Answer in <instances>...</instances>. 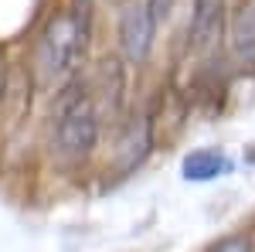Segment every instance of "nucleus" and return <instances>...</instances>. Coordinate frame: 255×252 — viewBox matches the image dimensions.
Segmentation results:
<instances>
[{
	"label": "nucleus",
	"instance_id": "nucleus-3",
	"mask_svg": "<svg viewBox=\"0 0 255 252\" xmlns=\"http://www.w3.org/2000/svg\"><path fill=\"white\" fill-rule=\"evenodd\" d=\"M228 27V10L225 0H194V14L187 24V51L208 55Z\"/></svg>",
	"mask_w": 255,
	"mask_h": 252
},
{
	"label": "nucleus",
	"instance_id": "nucleus-6",
	"mask_svg": "<svg viewBox=\"0 0 255 252\" xmlns=\"http://www.w3.org/2000/svg\"><path fill=\"white\" fill-rule=\"evenodd\" d=\"M228 171H232V160L221 150H194V154L184 157V177L187 181H215Z\"/></svg>",
	"mask_w": 255,
	"mask_h": 252
},
{
	"label": "nucleus",
	"instance_id": "nucleus-10",
	"mask_svg": "<svg viewBox=\"0 0 255 252\" xmlns=\"http://www.w3.org/2000/svg\"><path fill=\"white\" fill-rule=\"evenodd\" d=\"M3 85H7V78H3V68H0V102H3Z\"/></svg>",
	"mask_w": 255,
	"mask_h": 252
},
{
	"label": "nucleus",
	"instance_id": "nucleus-7",
	"mask_svg": "<svg viewBox=\"0 0 255 252\" xmlns=\"http://www.w3.org/2000/svg\"><path fill=\"white\" fill-rule=\"evenodd\" d=\"M99 85H102V102L119 113L123 106V92H126V72H123V61L119 58H106L99 65Z\"/></svg>",
	"mask_w": 255,
	"mask_h": 252
},
{
	"label": "nucleus",
	"instance_id": "nucleus-9",
	"mask_svg": "<svg viewBox=\"0 0 255 252\" xmlns=\"http://www.w3.org/2000/svg\"><path fill=\"white\" fill-rule=\"evenodd\" d=\"M174 3H177V0H146L143 7H146V14L153 17V24L160 27L163 20H167L170 14H174Z\"/></svg>",
	"mask_w": 255,
	"mask_h": 252
},
{
	"label": "nucleus",
	"instance_id": "nucleus-1",
	"mask_svg": "<svg viewBox=\"0 0 255 252\" xmlns=\"http://www.w3.org/2000/svg\"><path fill=\"white\" fill-rule=\"evenodd\" d=\"M89 31H92L89 0H75L65 14H58L44 27L38 41V72L44 82H58L79 65L89 48Z\"/></svg>",
	"mask_w": 255,
	"mask_h": 252
},
{
	"label": "nucleus",
	"instance_id": "nucleus-2",
	"mask_svg": "<svg viewBox=\"0 0 255 252\" xmlns=\"http://www.w3.org/2000/svg\"><path fill=\"white\" fill-rule=\"evenodd\" d=\"M99 143V109L85 82L65 85L55 99V150L68 160H82Z\"/></svg>",
	"mask_w": 255,
	"mask_h": 252
},
{
	"label": "nucleus",
	"instance_id": "nucleus-8",
	"mask_svg": "<svg viewBox=\"0 0 255 252\" xmlns=\"http://www.w3.org/2000/svg\"><path fill=\"white\" fill-rule=\"evenodd\" d=\"M204 252H255V246L245 232H235V235H225V239L211 242Z\"/></svg>",
	"mask_w": 255,
	"mask_h": 252
},
{
	"label": "nucleus",
	"instance_id": "nucleus-4",
	"mask_svg": "<svg viewBox=\"0 0 255 252\" xmlns=\"http://www.w3.org/2000/svg\"><path fill=\"white\" fill-rule=\"evenodd\" d=\"M153 38H157V24L146 14V7L143 3L126 7L123 17H119V44H123V55L133 61V65L146 61L150 51H153Z\"/></svg>",
	"mask_w": 255,
	"mask_h": 252
},
{
	"label": "nucleus",
	"instance_id": "nucleus-5",
	"mask_svg": "<svg viewBox=\"0 0 255 252\" xmlns=\"http://www.w3.org/2000/svg\"><path fill=\"white\" fill-rule=\"evenodd\" d=\"M228 38H232V55L242 68H255V0L242 3L235 17L228 24Z\"/></svg>",
	"mask_w": 255,
	"mask_h": 252
}]
</instances>
